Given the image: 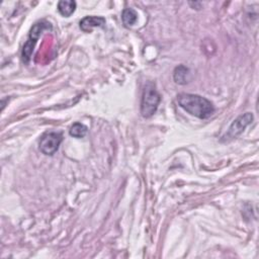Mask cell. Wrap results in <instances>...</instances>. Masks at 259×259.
Masks as SVG:
<instances>
[{"instance_id":"1","label":"cell","mask_w":259,"mask_h":259,"mask_svg":"<svg viewBox=\"0 0 259 259\" xmlns=\"http://www.w3.org/2000/svg\"><path fill=\"white\" fill-rule=\"evenodd\" d=\"M177 101L179 106L186 112L200 119L208 118L214 112L212 102L197 94L180 93L177 95Z\"/></svg>"},{"instance_id":"4","label":"cell","mask_w":259,"mask_h":259,"mask_svg":"<svg viewBox=\"0 0 259 259\" xmlns=\"http://www.w3.org/2000/svg\"><path fill=\"white\" fill-rule=\"evenodd\" d=\"M63 141V135L60 132L48 131L39 139V150L47 156H53L59 149Z\"/></svg>"},{"instance_id":"3","label":"cell","mask_w":259,"mask_h":259,"mask_svg":"<svg viewBox=\"0 0 259 259\" xmlns=\"http://www.w3.org/2000/svg\"><path fill=\"white\" fill-rule=\"evenodd\" d=\"M46 29H48V30L52 29V24L47 20H39L32 25V27L30 28L27 40L23 45V49L21 52V58H22L23 63H25V64L29 63L33 49L36 45V41L39 38L42 31H45Z\"/></svg>"},{"instance_id":"8","label":"cell","mask_w":259,"mask_h":259,"mask_svg":"<svg viewBox=\"0 0 259 259\" xmlns=\"http://www.w3.org/2000/svg\"><path fill=\"white\" fill-rule=\"evenodd\" d=\"M75 9H76V2L73 0H70V1L62 0V1H59L58 3V11L64 17L71 16L74 13Z\"/></svg>"},{"instance_id":"7","label":"cell","mask_w":259,"mask_h":259,"mask_svg":"<svg viewBox=\"0 0 259 259\" xmlns=\"http://www.w3.org/2000/svg\"><path fill=\"white\" fill-rule=\"evenodd\" d=\"M173 79L177 84L185 85L190 80V70L184 65H179L174 69Z\"/></svg>"},{"instance_id":"9","label":"cell","mask_w":259,"mask_h":259,"mask_svg":"<svg viewBox=\"0 0 259 259\" xmlns=\"http://www.w3.org/2000/svg\"><path fill=\"white\" fill-rule=\"evenodd\" d=\"M121 19L125 26H132L138 20V13L133 8H125L121 13Z\"/></svg>"},{"instance_id":"6","label":"cell","mask_w":259,"mask_h":259,"mask_svg":"<svg viewBox=\"0 0 259 259\" xmlns=\"http://www.w3.org/2000/svg\"><path fill=\"white\" fill-rule=\"evenodd\" d=\"M105 18L102 16H85L80 20V28L84 32H91L95 27H103L105 25Z\"/></svg>"},{"instance_id":"10","label":"cell","mask_w":259,"mask_h":259,"mask_svg":"<svg viewBox=\"0 0 259 259\" xmlns=\"http://www.w3.org/2000/svg\"><path fill=\"white\" fill-rule=\"evenodd\" d=\"M87 132H88V128H87L86 125H84L81 122H75L70 126L69 135L73 138L81 139V138H84L86 136Z\"/></svg>"},{"instance_id":"5","label":"cell","mask_w":259,"mask_h":259,"mask_svg":"<svg viewBox=\"0 0 259 259\" xmlns=\"http://www.w3.org/2000/svg\"><path fill=\"white\" fill-rule=\"evenodd\" d=\"M254 116L251 112H246L244 114H241L240 116H238L230 125L228 132L226 133V135L223 137L224 140H232L237 138L239 135H241L245 128L253 121Z\"/></svg>"},{"instance_id":"2","label":"cell","mask_w":259,"mask_h":259,"mask_svg":"<svg viewBox=\"0 0 259 259\" xmlns=\"http://www.w3.org/2000/svg\"><path fill=\"white\" fill-rule=\"evenodd\" d=\"M161 101V96L156 88V85L152 82H148L142 94L141 100V114L145 118H149L157 111L159 103Z\"/></svg>"}]
</instances>
